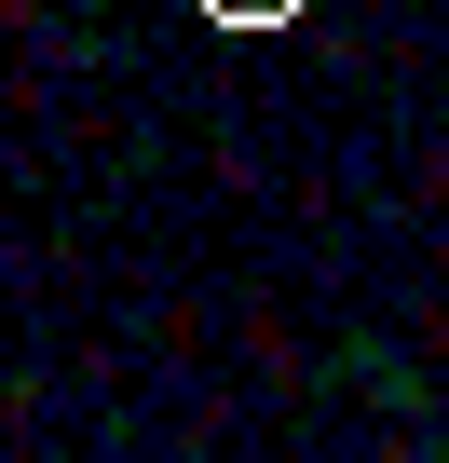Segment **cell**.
<instances>
[{
  "label": "cell",
  "instance_id": "obj_1",
  "mask_svg": "<svg viewBox=\"0 0 449 463\" xmlns=\"http://www.w3.org/2000/svg\"><path fill=\"white\" fill-rule=\"evenodd\" d=\"M204 14H218V28H286L300 0H204Z\"/></svg>",
  "mask_w": 449,
  "mask_h": 463
}]
</instances>
